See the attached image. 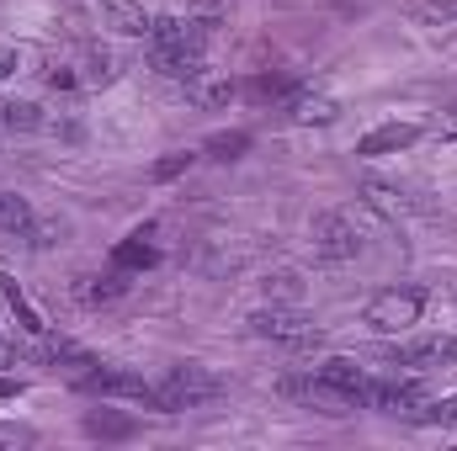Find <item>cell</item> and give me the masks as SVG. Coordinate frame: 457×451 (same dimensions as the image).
Listing matches in <instances>:
<instances>
[{"mask_svg":"<svg viewBox=\"0 0 457 451\" xmlns=\"http://www.w3.org/2000/svg\"><path fill=\"white\" fill-rule=\"evenodd\" d=\"M219 393H224V382H219L208 366H197V361H181V366H170L160 382H149V409H160V414H181V409L213 404Z\"/></svg>","mask_w":457,"mask_h":451,"instance_id":"cell-1","label":"cell"},{"mask_svg":"<svg viewBox=\"0 0 457 451\" xmlns=\"http://www.w3.org/2000/svg\"><path fill=\"white\" fill-rule=\"evenodd\" d=\"M420 314H426V287H388L361 308V324L378 335H404L420 324Z\"/></svg>","mask_w":457,"mask_h":451,"instance_id":"cell-2","label":"cell"},{"mask_svg":"<svg viewBox=\"0 0 457 451\" xmlns=\"http://www.w3.org/2000/svg\"><path fill=\"white\" fill-rule=\"evenodd\" d=\"M250 330L261 340H271V345H282V350H298V356L303 350H320V340H325L298 308H277V303L271 308H255L250 314Z\"/></svg>","mask_w":457,"mask_h":451,"instance_id":"cell-3","label":"cell"},{"mask_svg":"<svg viewBox=\"0 0 457 451\" xmlns=\"http://www.w3.org/2000/svg\"><path fill=\"white\" fill-rule=\"evenodd\" d=\"M356 250H361V234L345 213H320L314 218V255L320 260L341 266V260H356Z\"/></svg>","mask_w":457,"mask_h":451,"instance_id":"cell-4","label":"cell"},{"mask_svg":"<svg viewBox=\"0 0 457 451\" xmlns=\"http://www.w3.org/2000/svg\"><path fill=\"white\" fill-rule=\"evenodd\" d=\"M361 404L378 409V414H415V409L426 404V388H420V382H399V377H378V382L367 377Z\"/></svg>","mask_w":457,"mask_h":451,"instance_id":"cell-5","label":"cell"},{"mask_svg":"<svg viewBox=\"0 0 457 451\" xmlns=\"http://www.w3.org/2000/svg\"><path fill=\"white\" fill-rule=\"evenodd\" d=\"M394 366H410V372H447L457 366V335H420L410 340V345H399L394 350Z\"/></svg>","mask_w":457,"mask_h":451,"instance_id":"cell-6","label":"cell"},{"mask_svg":"<svg viewBox=\"0 0 457 451\" xmlns=\"http://www.w3.org/2000/svg\"><path fill=\"white\" fill-rule=\"evenodd\" d=\"M80 388H86V393H102V398H133V404H149V382L133 377V372H122V366H96V372H86Z\"/></svg>","mask_w":457,"mask_h":451,"instance_id":"cell-7","label":"cell"},{"mask_svg":"<svg viewBox=\"0 0 457 451\" xmlns=\"http://www.w3.org/2000/svg\"><path fill=\"white\" fill-rule=\"evenodd\" d=\"M410 144H420V122H383L367 138H356V154L361 160H378V154H399Z\"/></svg>","mask_w":457,"mask_h":451,"instance_id":"cell-8","label":"cell"},{"mask_svg":"<svg viewBox=\"0 0 457 451\" xmlns=\"http://www.w3.org/2000/svg\"><path fill=\"white\" fill-rule=\"evenodd\" d=\"M309 372H314L320 382H330L336 393H345V398H356V404H361V388H367V372H361V366H356L351 356H325V361H320V366H309Z\"/></svg>","mask_w":457,"mask_h":451,"instance_id":"cell-9","label":"cell"},{"mask_svg":"<svg viewBox=\"0 0 457 451\" xmlns=\"http://www.w3.org/2000/svg\"><path fill=\"white\" fill-rule=\"evenodd\" d=\"M70 292H75V303H80V308H107V303H117V298H122V292H128V282H122V271H107V276H75V287H70Z\"/></svg>","mask_w":457,"mask_h":451,"instance_id":"cell-10","label":"cell"},{"mask_svg":"<svg viewBox=\"0 0 457 451\" xmlns=\"http://www.w3.org/2000/svg\"><path fill=\"white\" fill-rule=\"evenodd\" d=\"M102 21L122 37H149V27H154V16L138 0H102Z\"/></svg>","mask_w":457,"mask_h":451,"instance_id":"cell-11","label":"cell"},{"mask_svg":"<svg viewBox=\"0 0 457 451\" xmlns=\"http://www.w3.org/2000/svg\"><path fill=\"white\" fill-rule=\"evenodd\" d=\"M282 107H287V117H293L298 127H314V122L325 127V122H336V117H341V107H336L330 96H314V91H293Z\"/></svg>","mask_w":457,"mask_h":451,"instance_id":"cell-12","label":"cell"},{"mask_svg":"<svg viewBox=\"0 0 457 451\" xmlns=\"http://www.w3.org/2000/svg\"><path fill=\"white\" fill-rule=\"evenodd\" d=\"M0 298H5V308L16 314V324H21V330H27L32 340H43V335H48V324L37 319V308L27 303V292L16 287V276H11V271H0Z\"/></svg>","mask_w":457,"mask_h":451,"instance_id":"cell-13","label":"cell"},{"mask_svg":"<svg viewBox=\"0 0 457 451\" xmlns=\"http://www.w3.org/2000/svg\"><path fill=\"white\" fill-rule=\"evenodd\" d=\"M37 127H48L37 102H0V133H37Z\"/></svg>","mask_w":457,"mask_h":451,"instance_id":"cell-14","label":"cell"},{"mask_svg":"<svg viewBox=\"0 0 457 451\" xmlns=\"http://www.w3.org/2000/svg\"><path fill=\"white\" fill-rule=\"evenodd\" d=\"M154 260H160V250L149 244V234H133V239H122V244L112 250V266H117V271H149Z\"/></svg>","mask_w":457,"mask_h":451,"instance_id":"cell-15","label":"cell"},{"mask_svg":"<svg viewBox=\"0 0 457 451\" xmlns=\"http://www.w3.org/2000/svg\"><path fill=\"white\" fill-rule=\"evenodd\" d=\"M361 192H367V202H372L383 218H399V213H404V192H399V186H388V181L367 176V181H361Z\"/></svg>","mask_w":457,"mask_h":451,"instance_id":"cell-16","label":"cell"},{"mask_svg":"<svg viewBox=\"0 0 457 451\" xmlns=\"http://www.w3.org/2000/svg\"><path fill=\"white\" fill-rule=\"evenodd\" d=\"M32 218H37V213L27 208V197H16V192H0V228H5V234H16V239H21V234L32 228Z\"/></svg>","mask_w":457,"mask_h":451,"instance_id":"cell-17","label":"cell"},{"mask_svg":"<svg viewBox=\"0 0 457 451\" xmlns=\"http://www.w3.org/2000/svg\"><path fill=\"white\" fill-rule=\"evenodd\" d=\"M410 21H420V27H453L457 0H410Z\"/></svg>","mask_w":457,"mask_h":451,"instance_id":"cell-18","label":"cell"},{"mask_svg":"<svg viewBox=\"0 0 457 451\" xmlns=\"http://www.w3.org/2000/svg\"><path fill=\"white\" fill-rule=\"evenodd\" d=\"M86 436H107V441L133 436V420H128V414H117V409H96V414H86Z\"/></svg>","mask_w":457,"mask_h":451,"instance_id":"cell-19","label":"cell"},{"mask_svg":"<svg viewBox=\"0 0 457 451\" xmlns=\"http://www.w3.org/2000/svg\"><path fill=\"white\" fill-rule=\"evenodd\" d=\"M80 64H86V75H80L86 86H112V80H117V64H112V53H107V48H86V53H80Z\"/></svg>","mask_w":457,"mask_h":451,"instance_id":"cell-20","label":"cell"},{"mask_svg":"<svg viewBox=\"0 0 457 451\" xmlns=\"http://www.w3.org/2000/svg\"><path fill=\"white\" fill-rule=\"evenodd\" d=\"M192 165H197V154H192V149H170L165 160H154V165H149V181H160V186H165V181L187 176Z\"/></svg>","mask_w":457,"mask_h":451,"instance_id":"cell-21","label":"cell"},{"mask_svg":"<svg viewBox=\"0 0 457 451\" xmlns=\"http://www.w3.org/2000/svg\"><path fill=\"white\" fill-rule=\"evenodd\" d=\"M245 149H250V133H245V127H234V133H213V138H208V154H213V160H239Z\"/></svg>","mask_w":457,"mask_h":451,"instance_id":"cell-22","label":"cell"},{"mask_svg":"<svg viewBox=\"0 0 457 451\" xmlns=\"http://www.w3.org/2000/svg\"><path fill=\"white\" fill-rule=\"evenodd\" d=\"M21 239H27L32 250H48V244H59V239H64V224H59V218H32V228H27Z\"/></svg>","mask_w":457,"mask_h":451,"instance_id":"cell-23","label":"cell"},{"mask_svg":"<svg viewBox=\"0 0 457 451\" xmlns=\"http://www.w3.org/2000/svg\"><path fill=\"white\" fill-rule=\"evenodd\" d=\"M192 96H197V102H208V107H219V102L234 96V86H228V80H208V70H203V75L192 80Z\"/></svg>","mask_w":457,"mask_h":451,"instance_id":"cell-24","label":"cell"},{"mask_svg":"<svg viewBox=\"0 0 457 451\" xmlns=\"http://www.w3.org/2000/svg\"><path fill=\"white\" fill-rule=\"evenodd\" d=\"M250 96H261V102H287V96H293V80H282V75H261V80L250 86Z\"/></svg>","mask_w":457,"mask_h":451,"instance_id":"cell-25","label":"cell"},{"mask_svg":"<svg viewBox=\"0 0 457 451\" xmlns=\"http://www.w3.org/2000/svg\"><path fill=\"white\" fill-rule=\"evenodd\" d=\"M415 420H431V425H457V393L431 404V409H415Z\"/></svg>","mask_w":457,"mask_h":451,"instance_id":"cell-26","label":"cell"},{"mask_svg":"<svg viewBox=\"0 0 457 451\" xmlns=\"http://www.w3.org/2000/svg\"><path fill=\"white\" fill-rule=\"evenodd\" d=\"M266 292H282V298H298V276H293V271H277V276H266Z\"/></svg>","mask_w":457,"mask_h":451,"instance_id":"cell-27","label":"cell"},{"mask_svg":"<svg viewBox=\"0 0 457 451\" xmlns=\"http://www.w3.org/2000/svg\"><path fill=\"white\" fill-rule=\"evenodd\" d=\"M27 441H32L27 425H0V447H27Z\"/></svg>","mask_w":457,"mask_h":451,"instance_id":"cell-28","label":"cell"},{"mask_svg":"<svg viewBox=\"0 0 457 451\" xmlns=\"http://www.w3.org/2000/svg\"><path fill=\"white\" fill-rule=\"evenodd\" d=\"M16 361H21V350H16V345H11V340L0 335V366H16Z\"/></svg>","mask_w":457,"mask_h":451,"instance_id":"cell-29","label":"cell"},{"mask_svg":"<svg viewBox=\"0 0 457 451\" xmlns=\"http://www.w3.org/2000/svg\"><path fill=\"white\" fill-rule=\"evenodd\" d=\"M16 393H21V382L16 377H0V398H16Z\"/></svg>","mask_w":457,"mask_h":451,"instance_id":"cell-30","label":"cell"},{"mask_svg":"<svg viewBox=\"0 0 457 451\" xmlns=\"http://www.w3.org/2000/svg\"><path fill=\"white\" fill-rule=\"evenodd\" d=\"M11 70H16V53H11V48H0V80H5Z\"/></svg>","mask_w":457,"mask_h":451,"instance_id":"cell-31","label":"cell"},{"mask_svg":"<svg viewBox=\"0 0 457 451\" xmlns=\"http://www.w3.org/2000/svg\"><path fill=\"white\" fill-rule=\"evenodd\" d=\"M442 127H447V133H457V107H447V112H442Z\"/></svg>","mask_w":457,"mask_h":451,"instance_id":"cell-32","label":"cell"}]
</instances>
